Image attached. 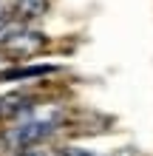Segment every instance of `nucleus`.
Segmentation results:
<instances>
[{
  "label": "nucleus",
  "instance_id": "obj_3",
  "mask_svg": "<svg viewBox=\"0 0 153 156\" xmlns=\"http://www.w3.org/2000/svg\"><path fill=\"white\" fill-rule=\"evenodd\" d=\"M46 12V0H17L14 3V14L20 20H34Z\"/></svg>",
  "mask_w": 153,
  "mask_h": 156
},
{
  "label": "nucleus",
  "instance_id": "obj_4",
  "mask_svg": "<svg viewBox=\"0 0 153 156\" xmlns=\"http://www.w3.org/2000/svg\"><path fill=\"white\" fill-rule=\"evenodd\" d=\"M20 108H29V97H23V94H9V97H0V116L20 114Z\"/></svg>",
  "mask_w": 153,
  "mask_h": 156
},
{
  "label": "nucleus",
  "instance_id": "obj_7",
  "mask_svg": "<svg viewBox=\"0 0 153 156\" xmlns=\"http://www.w3.org/2000/svg\"><path fill=\"white\" fill-rule=\"evenodd\" d=\"M65 156H94V153H88V151H79V148H71Z\"/></svg>",
  "mask_w": 153,
  "mask_h": 156
},
{
  "label": "nucleus",
  "instance_id": "obj_5",
  "mask_svg": "<svg viewBox=\"0 0 153 156\" xmlns=\"http://www.w3.org/2000/svg\"><path fill=\"white\" fill-rule=\"evenodd\" d=\"M51 66H31V68H14V71H6L3 80H20V77H43V74H51Z\"/></svg>",
  "mask_w": 153,
  "mask_h": 156
},
{
  "label": "nucleus",
  "instance_id": "obj_2",
  "mask_svg": "<svg viewBox=\"0 0 153 156\" xmlns=\"http://www.w3.org/2000/svg\"><path fill=\"white\" fill-rule=\"evenodd\" d=\"M43 45H46V37H43V34L20 29V31H14L12 37L0 45V48H3L6 54H12V57H34Z\"/></svg>",
  "mask_w": 153,
  "mask_h": 156
},
{
  "label": "nucleus",
  "instance_id": "obj_1",
  "mask_svg": "<svg viewBox=\"0 0 153 156\" xmlns=\"http://www.w3.org/2000/svg\"><path fill=\"white\" fill-rule=\"evenodd\" d=\"M60 122H62V111H60L57 105H51L43 114H34L29 119H20V125L9 128L6 136H3V142L12 151H23V148H29V145H40Z\"/></svg>",
  "mask_w": 153,
  "mask_h": 156
},
{
  "label": "nucleus",
  "instance_id": "obj_6",
  "mask_svg": "<svg viewBox=\"0 0 153 156\" xmlns=\"http://www.w3.org/2000/svg\"><path fill=\"white\" fill-rule=\"evenodd\" d=\"M17 156H57L48 145H29V148L17 151Z\"/></svg>",
  "mask_w": 153,
  "mask_h": 156
}]
</instances>
